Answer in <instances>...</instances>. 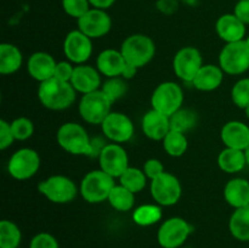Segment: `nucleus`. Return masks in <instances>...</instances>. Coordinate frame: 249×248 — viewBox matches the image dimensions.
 Wrapping results in <instances>:
<instances>
[{
    "label": "nucleus",
    "instance_id": "e433bc0d",
    "mask_svg": "<svg viewBox=\"0 0 249 248\" xmlns=\"http://www.w3.org/2000/svg\"><path fill=\"white\" fill-rule=\"evenodd\" d=\"M62 7L66 14L79 19L90 10L89 0H62Z\"/></svg>",
    "mask_w": 249,
    "mask_h": 248
},
{
    "label": "nucleus",
    "instance_id": "c9c22d12",
    "mask_svg": "<svg viewBox=\"0 0 249 248\" xmlns=\"http://www.w3.org/2000/svg\"><path fill=\"white\" fill-rule=\"evenodd\" d=\"M233 104L240 108H247L249 106V78L240 79L232 88L231 91Z\"/></svg>",
    "mask_w": 249,
    "mask_h": 248
},
{
    "label": "nucleus",
    "instance_id": "9d476101",
    "mask_svg": "<svg viewBox=\"0 0 249 248\" xmlns=\"http://www.w3.org/2000/svg\"><path fill=\"white\" fill-rule=\"evenodd\" d=\"M40 167V157L32 148H19L11 156L7 170L14 179L27 180L36 174Z\"/></svg>",
    "mask_w": 249,
    "mask_h": 248
},
{
    "label": "nucleus",
    "instance_id": "0eeeda50",
    "mask_svg": "<svg viewBox=\"0 0 249 248\" xmlns=\"http://www.w3.org/2000/svg\"><path fill=\"white\" fill-rule=\"evenodd\" d=\"M182 102V89L174 82H164L160 84L151 97L152 108L169 117L181 108Z\"/></svg>",
    "mask_w": 249,
    "mask_h": 248
},
{
    "label": "nucleus",
    "instance_id": "dca6fc26",
    "mask_svg": "<svg viewBox=\"0 0 249 248\" xmlns=\"http://www.w3.org/2000/svg\"><path fill=\"white\" fill-rule=\"evenodd\" d=\"M112 28V19L105 10L90 9L78 19V29L89 38H101Z\"/></svg>",
    "mask_w": 249,
    "mask_h": 248
},
{
    "label": "nucleus",
    "instance_id": "393cba45",
    "mask_svg": "<svg viewBox=\"0 0 249 248\" xmlns=\"http://www.w3.org/2000/svg\"><path fill=\"white\" fill-rule=\"evenodd\" d=\"M22 53L17 46L10 43H2L0 45V73L12 74L17 72L22 66Z\"/></svg>",
    "mask_w": 249,
    "mask_h": 248
},
{
    "label": "nucleus",
    "instance_id": "6ab92c4d",
    "mask_svg": "<svg viewBox=\"0 0 249 248\" xmlns=\"http://www.w3.org/2000/svg\"><path fill=\"white\" fill-rule=\"evenodd\" d=\"M220 135L226 147L242 151L249 147V126L242 122H228L221 129Z\"/></svg>",
    "mask_w": 249,
    "mask_h": 248
},
{
    "label": "nucleus",
    "instance_id": "c756f323",
    "mask_svg": "<svg viewBox=\"0 0 249 248\" xmlns=\"http://www.w3.org/2000/svg\"><path fill=\"white\" fill-rule=\"evenodd\" d=\"M162 218V209L160 204H142L133 213L135 224L140 226H150L158 223Z\"/></svg>",
    "mask_w": 249,
    "mask_h": 248
},
{
    "label": "nucleus",
    "instance_id": "58836bf2",
    "mask_svg": "<svg viewBox=\"0 0 249 248\" xmlns=\"http://www.w3.org/2000/svg\"><path fill=\"white\" fill-rule=\"evenodd\" d=\"M165 170H164V167H163L162 162L158 159H156V158L147 159L145 162V164H143V173H145L146 177L151 180L158 177L160 174H163Z\"/></svg>",
    "mask_w": 249,
    "mask_h": 248
},
{
    "label": "nucleus",
    "instance_id": "bb28decb",
    "mask_svg": "<svg viewBox=\"0 0 249 248\" xmlns=\"http://www.w3.org/2000/svg\"><path fill=\"white\" fill-rule=\"evenodd\" d=\"M231 235L238 241H249V206L233 212L229 223Z\"/></svg>",
    "mask_w": 249,
    "mask_h": 248
},
{
    "label": "nucleus",
    "instance_id": "37998d69",
    "mask_svg": "<svg viewBox=\"0 0 249 248\" xmlns=\"http://www.w3.org/2000/svg\"><path fill=\"white\" fill-rule=\"evenodd\" d=\"M157 7L163 12V14H173L178 10L177 0H160L157 2Z\"/></svg>",
    "mask_w": 249,
    "mask_h": 248
},
{
    "label": "nucleus",
    "instance_id": "a211bd4d",
    "mask_svg": "<svg viewBox=\"0 0 249 248\" xmlns=\"http://www.w3.org/2000/svg\"><path fill=\"white\" fill-rule=\"evenodd\" d=\"M141 125H142L143 134L148 139L156 141H163L167 134L172 130L169 116L160 113L153 108L143 116Z\"/></svg>",
    "mask_w": 249,
    "mask_h": 248
},
{
    "label": "nucleus",
    "instance_id": "423d86ee",
    "mask_svg": "<svg viewBox=\"0 0 249 248\" xmlns=\"http://www.w3.org/2000/svg\"><path fill=\"white\" fill-rule=\"evenodd\" d=\"M112 105L113 102L100 89L83 95L79 102V113L87 123L102 124L112 112Z\"/></svg>",
    "mask_w": 249,
    "mask_h": 248
},
{
    "label": "nucleus",
    "instance_id": "f704fd0d",
    "mask_svg": "<svg viewBox=\"0 0 249 248\" xmlns=\"http://www.w3.org/2000/svg\"><path fill=\"white\" fill-rule=\"evenodd\" d=\"M10 125H11V130L15 136V140L24 141L31 138L34 133L33 122L31 119L26 118V117L16 118L10 123Z\"/></svg>",
    "mask_w": 249,
    "mask_h": 248
},
{
    "label": "nucleus",
    "instance_id": "5701e85b",
    "mask_svg": "<svg viewBox=\"0 0 249 248\" xmlns=\"http://www.w3.org/2000/svg\"><path fill=\"white\" fill-rule=\"evenodd\" d=\"M226 202L233 208H243L249 206V181L242 177L231 179L224 189Z\"/></svg>",
    "mask_w": 249,
    "mask_h": 248
},
{
    "label": "nucleus",
    "instance_id": "39448f33",
    "mask_svg": "<svg viewBox=\"0 0 249 248\" xmlns=\"http://www.w3.org/2000/svg\"><path fill=\"white\" fill-rule=\"evenodd\" d=\"M219 65L224 73L237 75L249 70V46L247 41L228 43L219 56Z\"/></svg>",
    "mask_w": 249,
    "mask_h": 248
},
{
    "label": "nucleus",
    "instance_id": "ddd939ff",
    "mask_svg": "<svg viewBox=\"0 0 249 248\" xmlns=\"http://www.w3.org/2000/svg\"><path fill=\"white\" fill-rule=\"evenodd\" d=\"M99 162L101 169L112 177H121L129 168L128 153L118 143L105 146L99 156Z\"/></svg>",
    "mask_w": 249,
    "mask_h": 248
},
{
    "label": "nucleus",
    "instance_id": "de8ad7c7",
    "mask_svg": "<svg viewBox=\"0 0 249 248\" xmlns=\"http://www.w3.org/2000/svg\"><path fill=\"white\" fill-rule=\"evenodd\" d=\"M245 111H246V116H247V118L249 119V106L247 107V108H245Z\"/></svg>",
    "mask_w": 249,
    "mask_h": 248
},
{
    "label": "nucleus",
    "instance_id": "09e8293b",
    "mask_svg": "<svg viewBox=\"0 0 249 248\" xmlns=\"http://www.w3.org/2000/svg\"><path fill=\"white\" fill-rule=\"evenodd\" d=\"M246 41H247V44H248V46H249V36H248L247 39H246Z\"/></svg>",
    "mask_w": 249,
    "mask_h": 248
},
{
    "label": "nucleus",
    "instance_id": "a18cd8bd",
    "mask_svg": "<svg viewBox=\"0 0 249 248\" xmlns=\"http://www.w3.org/2000/svg\"><path fill=\"white\" fill-rule=\"evenodd\" d=\"M136 72H138V68L133 67V66L126 63L125 68H124V72L122 75H123V78H125V79H130V78H133L134 75L136 74Z\"/></svg>",
    "mask_w": 249,
    "mask_h": 248
},
{
    "label": "nucleus",
    "instance_id": "b1692460",
    "mask_svg": "<svg viewBox=\"0 0 249 248\" xmlns=\"http://www.w3.org/2000/svg\"><path fill=\"white\" fill-rule=\"evenodd\" d=\"M223 79L224 71L220 66L203 65L192 80V84L201 91H213L220 87Z\"/></svg>",
    "mask_w": 249,
    "mask_h": 248
},
{
    "label": "nucleus",
    "instance_id": "72a5a7b5",
    "mask_svg": "<svg viewBox=\"0 0 249 248\" xmlns=\"http://www.w3.org/2000/svg\"><path fill=\"white\" fill-rule=\"evenodd\" d=\"M101 90L112 102H116L117 100L122 99L125 95L128 87H126V83L123 79H121L119 77H113L108 78L104 83Z\"/></svg>",
    "mask_w": 249,
    "mask_h": 248
},
{
    "label": "nucleus",
    "instance_id": "79ce46f5",
    "mask_svg": "<svg viewBox=\"0 0 249 248\" xmlns=\"http://www.w3.org/2000/svg\"><path fill=\"white\" fill-rule=\"evenodd\" d=\"M233 14L245 24H249V0H238L235 5Z\"/></svg>",
    "mask_w": 249,
    "mask_h": 248
},
{
    "label": "nucleus",
    "instance_id": "1a4fd4ad",
    "mask_svg": "<svg viewBox=\"0 0 249 248\" xmlns=\"http://www.w3.org/2000/svg\"><path fill=\"white\" fill-rule=\"evenodd\" d=\"M151 195L160 206H174L181 197L179 179L175 175L164 172L158 177L151 180Z\"/></svg>",
    "mask_w": 249,
    "mask_h": 248
},
{
    "label": "nucleus",
    "instance_id": "aec40b11",
    "mask_svg": "<svg viewBox=\"0 0 249 248\" xmlns=\"http://www.w3.org/2000/svg\"><path fill=\"white\" fill-rule=\"evenodd\" d=\"M56 65L57 62L53 60L50 53L38 51L29 57L27 68H28L29 75L33 79L38 80L39 83H43L53 77Z\"/></svg>",
    "mask_w": 249,
    "mask_h": 248
},
{
    "label": "nucleus",
    "instance_id": "7ed1b4c3",
    "mask_svg": "<svg viewBox=\"0 0 249 248\" xmlns=\"http://www.w3.org/2000/svg\"><path fill=\"white\" fill-rule=\"evenodd\" d=\"M121 53L128 65L140 68L147 65L156 53V45L145 34H133L123 41Z\"/></svg>",
    "mask_w": 249,
    "mask_h": 248
},
{
    "label": "nucleus",
    "instance_id": "f8f14e48",
    "mask_svg": "<svg viewBox=\"0 0 249 248\" xmlns=\"http://www.w3.org/2000/svg\"><path fill=\"white\" fill-rule=\"evenodd\" d=\"M202 66H203V60L201 53L192 46H185L180 49L173 61L175 74L178 75V78L187 83H192Z\"/></svg>",
    "mask_w": 249,
    "mask_h": 248
},
{
    "label": "nucleus",
    "instance_id": "9b49d317",
    "mask_svg": "<svg viewBox=\"0 0 249 248\" xmlns=\"http://www.w3.org/2000/svg\"><path fill=\"white\" fill-rule=\"evenodd\" d=\"M191 231L192 226L185 219L169 218L158 229V243L163 248H178L187 240Z\"/></svg>",
    "mask_w": 249,
    "mask_h": 248
},
{
    "label": "nucleus",
    "instance_id": "cd10ccee",
    "mask_svg": "<svg viewBox=\"0 0 249 248\" xmlns=\"http://www.w3.org/2000/svg\"><path fill=\"white\" fill-rule=\"evenodd\" d=\"M107 201L117 211L128 212L133 208L134 203H135V194L119 184L112 189Z\"/></svg>",
    "mask_w": 249,
    "mask_h": 248
},
{
    "label": "nucleus",
    "instance_id": "7c9ffc66",
    "mask_svg": "<svg viewBox=\"0 0 249 248\" xmlns=\"http://www.w3.org/2000/svg\"><path fill=\"white\" fill-rule=\"evenodd\" d=\"M21 230L10 220L0 221V248H17L21 242Z\"/></svg>",
    "mask_w": 249,
    "mask_h": 248
},
{
    "label": "nucleus",
    "instance_id": "c85d7f7f",
    "mask_svg": "<svg viewBox=\"0 0 249 248\" xmlns=\"http://www.w3.org/2000/svg\"><path fill=\"white\" fill-rule=\"evenodd\" d=\"M187 139L184 133L177 130H170L163 139V147L165 152L172 157H181L187 150Z\"/></svg>",
    "mask_w": 249,
    "mask_h": 248
},
{
    "label": "nucleus",
    "instance_id": "c03bdc74",
    "mask_svg": "<svg viewBox=\"0 0 249 248\" xmlns=\"http://www.w3.org/2000/svg\"><path fill=\"white\" fill-rule=\"evenodd\" d=\"M89 2L95 9L106 10L108 7H111L116 2V0H89Z\"/></svg>",
    "mask_w": 249,
    "mask_h": 248
},
{
    "label": "nucleus",
    "instance_id": "a878e982",
    "mask_svg": "<svg viewBox=\"0 0 249 248\" xmlns=\"http://www.w3.org/2000/svg\"><path fill=\"white\" fill-rule=\"evenodd\" d=\"M218 164L223 172L229 174L241 172L247 164L245 151L226 147L219 153Z\"/></svg>",
    "mask_w": 249,
    "mask_h": 248
},
{
    "label": "nucleus",
    "instance_id": "2eb2a0df",
    "mask_svg": "<svg viewBox=\"0 0 249 248\" xmlns=\"http://www.w3.org/2000/svg\"><path fill=\"white\" fill-rule=\"evenodd\" d=\"M63 51L71 62L83 65L92 53L91 38L85 35L79 29L70 32L63 41Z\"/></svg>",
    "mask_w": 249,
    "mask_h": 248
},
{
    "label": "nucleus",
    "instance_id": "2f4dec72",
    "mask_svg": "<svg viewBox=\"0 0 249 248\" xmlns=\"http://www.w3.org/2000/svg\"><path fill=\"white\" fill-rule=\"evenodd\" d=\"M146 174L143 170L138 169V168L129 167L123 174L119 177V182L122 186L126 187L130 190L133 194H138V192L142 191L146 186Z\"/></svg>",
    "mask_w": 249,
    "mask_h": 248
},
{
    "label": "nucleus",
    "instance_id": "f03ea898",
    "mask_svg": "<svg viewBox=\"0 0 249 248\" xmlns=\"http://www.w3.org/2000/svg\"><path fill=\"white\" fill-rule=\"evenodd\" d=\"M57 142L65 151L75 156L91 155V140L80 124L68 122L57 130Z\"/></svg>",
    "mask_w": 249,
    "mask_h": 248
},
{
    "label": "nucleus",
    "instance_id": "8fccbe9b",
    "mask_svg": "<svg viewBox=\"0 0 249 248\" xmlns=\"http://www.w3.org/2000/svg\"><path fill=\"white\" fill-rule=\"evenodd\" d=\"M17 248H19V247H17Z\"/></svg>",
    "mask_w": 249,
    "mask_h": 248
},
{
    "label": "nucleus",
    "instance_id": "473e14b6",
    "mask_svg": "<svg viewBox=\"0 0 249 248\" xmlns=\"http://www.w3.org/2000/svg\"><path fill=\"white\" fill-rule=\"evenodd\" d=\"M170 118V129L172 130L185 131L194 128L197 123V114L189 108H180L174 114L169 117Z\"/></svg>",
    "mask_w": 249,
    "mask_h": 248
},
{
    "label": "nucleus",
    "instance_id": "f3484780",
    "mask_svg": "<svg viewBox=\"0 0 249 248\" xmlns=\"http://www.w3.org/2000/svg\"><path fill=\"white\" fill-rule=\"evenodd\" d=\"M71 84L75 89V91L82 92L83 95L89 94V92L100 90L101 85V77L97 68L88 65H78L74 67Z\"/></svg>",
    "mask_w": 249,
    "mask_h": 248
},
{
    "label": "nucleus",
    "instance_id": "49530a36",
    "mask_svg": "<svg viewBox=\"0 0 249 248\" xmlns=\"http://www.w3.org/2000/svg\"><path fill=\"white\" fill-rule=\"evenodd\" d=\"M245 153H246V159H247V164L249 165V147L245 151Z\"/></svg>",
    "mask_w": 249,
    "mask_h": 248
},
{
    "label": "nucleus",
    "instance_id": "412c9836",
    "mask_svg": "<svg viewBox=\"0 0 249 248\" xmlns=\"http://www.w3.org/2000/svg\"><path fill=\"white\" fill-rule=\"evenodd\" d=\"M215 29L220 39L228 43L245 40L246 24L235 14H225L216 21Z\"/></svg>",
    "mask_w": 249,
    "mask_h": 248
},
{
    "label": "nucleus",
    "instance_id": "4468645a",
    "mask_svg": "<svg viewBox=\"0 0 249 248\" xmlns=\"http://www.w3.org/2000/svg\"><path fill=\"white\" fill-rule=\"evenodd\" d=\"M101 128L106 138L116 143L126 142L134 135L133 122L121 112H111L102 122Z\"/></svg>",
    "mask_w": 249,
    "mask_h": 248
},
{
    "label": "nucleus",
    "instance_id": "20e7f679",
    "mask_svg": "<svg viewBox=\"0 0 249 248\" xmlns=\"http://www.w3.org/2000/svg\"><path fill=\"white\" fill-rule=\"evenodd\" d=\"M114 186V177L102 169L92 170L83 177L80 182V195L89 203H101L108 199Z\"/></svg>",
    "mask_w": 249,
    "mask_h": 248
},
{
    "label": "nucleus",
    "instance_id": "ea45409f",
    "mask_svg": "<svg viewBox=\"0 0 249 248\" xmlns=\"http://www.w3.org/2000/svg\"><path fill=\"white\" fill-rule=\"evenodd\" d=\"M15 141V136L12 134L11 125L6 121H0V150H5L12 145Z\"/></svg>",
    "mask_w": 249,
    "mask_h": 248
},
{
    "label": "nucleus",
    "instance_id": "4be33fe9",
    "mask_svg": "<svg viewBox=\"0 0 249 248\" xmlns=\"http://www.w3.org/2000/svg\"><path fill=\"white\" fill-rule=\"evenodd\" d=\"M96 65L97 70L101 74L108 78H113L123 74L126 62L122 55L121 50L117 51L114 49H107V50L100 53V55L97 56Z\"/></svg>",
    "mask_w": 249,
    "mask_h": 248
},
{
    "label": "nucleus",
    "instance_id": "6e6552de",
    "mask_svg": "<svg viewBox=\"0 0 249 248\" xmlns=\"http://www.w3.org/2000/svg\"><path fill=\"white\" fill-rule=\"evenodd\" d=\"M38 190L49 201L57 204L70 203L78 194V189L73 180L63 175L49 177L38 185Z\"/></svg>",
    "mask_w": 249,
    "mask_h": 248
},
{
    "label": "nucleus",
    "instance_id": "f257e3e1",
    "mask_svg": "<svg viewBox=\"0 0 249 248\" xmlns=\"http://www.w3.org/2000/svg\"><path fill=\"white\" fill-rule=\"evenodd\" d=\"M75 89L71 82H63L53 77L40 83L38 89L39 101L44 107L53 111L68 108L75 101Z\"/></svg>",
    "mask_w": 249,
    "mask_h": 248
},
{
    "label": "nucleus",
    "instance_id": "4c0bfd02",
    "mask_svg": "<svg viewBox=\"0 0 249 248\" xmlns=\"http://www.w3.org/2000/svg\"><path fill=\"white\" fill-rule=\"evenodd\" d=\"M31 248H60L58 242L53 235L48 232H40L34 236L31 241Z\"/></svg>",
    "mask_w": 249,
    "mask_h": 248
},
{
    "label": "nucleus",
    "instance_id": "a19ab883",
    "mask_svg": "<svg viewBox=\"0 0 249 248\" xmlns=\"http://www.w3.org/2000/svg\"><path fill=\"white\" fill-rule=\"evenodd\" d=\"M73 72H74V67L72 66V63L68 62V61H61V62H57V65H56L53 77L60 80H63V82H71Z\"/></svg>",
    "mask_w": 249,
    "mask_h": 248
}]
</instances>
